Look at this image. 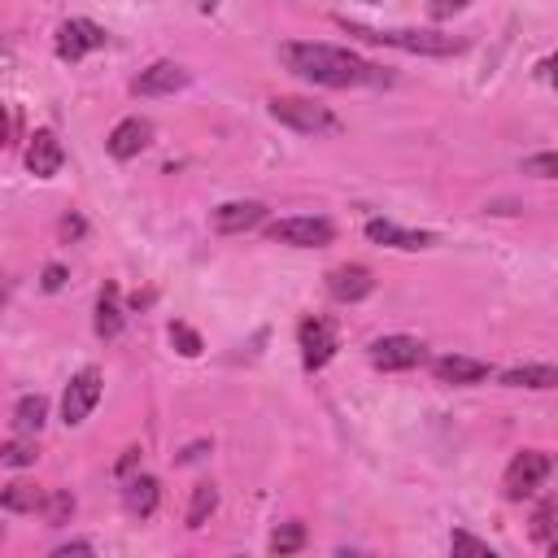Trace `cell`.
Segmentation results:
<instances>
[{
  "instance_id": "6da1fadb",
  "label": "cell",
  "mask_w": 558,
  "mask_h": 558,
  "mask_svg": "<svg viewBox=\"0 0 558 558\" xmlns=\"http://www.w3.org/2000/svg\"><path fill=\"white\" fill-rule=\"evenodd\" d=\"M279 62H284L293 75L319 84V88H389L393 75L350 49L337 45H315V40H293L279 49Z\"/></svg>"
},
{
  "instance_id": "7a4b0ae2",
  "label": "cell",
  "mask_w": 558,
  "mask_h": 558,
  "mask_svg": "<svg viewBox=\"0 0 558 558\" xmlns=\"http://www.w3.org/2000/svg\"><path fill=\"white\" fill-rule=\"evenodd\" d=\"M341 27L350 36H363L367 45H389V49L423 53V58H449V53L467 49L462 36H441V31H371V27H358V23H345V18H341Z\"/></svg>"
},
{
  "instance_id": "3957f363",
  "label": "cell",
  "mask_w": 558,
  "mask_h": 558,
  "mask_svg": "<svg viewBox=\"0 0 558 558\" xmlns=\"http://www.w3.org/2000/svg\"><path fill=\"white\" fill-rule=\"evenodd\" d=\"M270 118L279 127L297 131V136H341V118L328 105L306 101V97H275L270 101Z\"/></svg>"
},
{
  "instance_id": "277c9868",
  "label": "cell",
  "mask_w": 558,
  "mask_h": 558,
  "mask_svg": "<svg viewBox=\"0 0 558 558\" xmlns=\"http://www.w3.org/2000/svg\"><path fill=\"white\" fill-rule=\"evenodd\" d=\"M549 471H554V458H549L545 449H519V454L510 458L506 475H502L506 502H528V497L549 480Z\"/></svg>"
},
{
  "instance_id": "5b68a950",
  "label": "cell",
  "mask_w": 558,
  "mask_h": 558,
  "mask_svg": "<svg viewBox=\"0 0 558 558\" xmlns=\"http://www.w3.org/2000/svg\"><path fill=\"white\" fill-rule=\"evenodd\" d=\"M266 240L275 244H289V249H324L337 240V227L328 218H315V214H293V218H279L266 227Z\"/></svg>"
},
{
  "instance_id": "8992f818",
  "label": "cell",
  "mask_w": 558,
  "mask_h": 558,
  "mask_svg": "<svg viewBox=\"0 0 558 558\" xmlns=\"http://www.w3.org/2000/svg\"><path fill=\"white\" fill-rule=\"evenodd\" d=\"M105 45H110V36H105L101 23H92V18H66V23L58 27L53 53L75 66V62H84L88 53H97V49H105Z\"/></svg>"
},
{
  "instance_id": "52a82bcc",
  "label": "cell",
  "mask_w": 558,
  "mask_h": 558,
  "mask_svg": "<svg viewBox=\"0 0 558 558\" xmlns=\"http://www.w3.org/2000/svg\"><path fill=\"white\" fill-rule=\"evenodd\" d=\"M101 393H105V380H101L97 367H84L79 376H71V384H66V393H62V423H66V428H79V423L97 410Z\"/></svg>"
},
{
  "instance_id": "ba28073f",
  "label": "cell",
  "mask_w": 558,
  "mask_h": 558,
  "mask_svg": "<svg viewBox=\"0 0 558 558\" xmlns=\"http://www.w3.org/2000/svg\"><path fill=\"white\" fill-rule=\"evenodd\" d=\"M297 350H302V367H306V371H324V367L337 358L341 337H337V328H332L328 319H302V328H297Z\"/></svg>"
},
{
  "instance_id": "9c48e42d",
  "label": "cell",
  "mask_w": 558,
  "mask_h": 558,
  "mask_svg": "<svg viewBox=\"0 0 558 558\" xmlns=\"http://www.w3.org/2000/svg\"><path fill=\"white\" fill-rule=\"evenodd\" d=\"M367 358L376 371H415L428 358V350L415 337H380V341H371Z\"/></svg>"
},
{
  "instance_id": "30bf717a",
  "label": "cell",
  "mask_w": 558,
  "mask_h": 558,
  "mask_svg": "<svg viewBox=\"0 0 558 558\" xmlns=\"http://www.w3.org/2000/svg\"><path fill=\"white\" fill-rule=\"evenodd\" d=\"M328 293H332V302H341V306L367 302V297L376 293V275H371L363 262H345V266L328 270Z\"/></svg>"
},
{
  "instance_id": "8fae6325",
  "label": "cell",
  "mask_w": 558,
  "mask_h": 558,
  "mask_svg": "<svg viewBox=\"0 0 558 558\" xmlns=\"http://www.w3.org/2000/svg\"><path fill=\"white\" fill-rule=\"evenodd\" d=\"M192 84V75L179 66V62H153L149 71H140L136 79H131V92L136 97H175V92H183Z\"/></svg>"
},
{
  "instance_id": "7c38bea8",
  "label": "cell",
  "mask_w": 558,
  "mask_h": 558,
  "mask_svg": "<svg viewBox=\"0 0 558 558\" xmlns=\"http://www.w3.org/2000/svg\"><path fill=\"white\" fill-rule=\"evenodd\" d=\"M62 166H66V149H62L58 131L53 127H40L31 136V144H27V170L36 179H53V175H62Z\"/></svg>"
},
{
  "instance_id": "4fadbf2b",
  "label": "cell",
  "mask_w": 558,
  "mask_h": 558,
  "mask_svg": "<svg viewBox=\"0 0 558 558\" xmlns=\"http://www.w3.org/2000/svg\"><path fill=\"white\" fill-rule=\"evenodd\" d=\"M432 376H436V384L471 389V384H484V380L493 376V367L480 363V358H467V354H445V358L432 363Z\"/></svg>"
},
{
  "instance_id": "5bb4252c",
  "label": "cell",
  "mask_w": 558,
  "mask_h": 558,
  "mask_svg": "<svg viewBox=\"0 0 558 558\" xmlns=\"http://www.w3.org/2000/svg\"><path fill=\"white\" fill-rule=\"evenodd\" d=\"M149 144H153V123H149V118H123V123L110 131V140H105L110 157H118V162L140 157Z\"/></svg>"
},
{
  "instance_id": "9a60e30c",
  "label": "cell",
  "mask_w": 558,
  "mask_h": 558,
  "mask_svg": "<svg viewBox=\"0 0 558 558\" xmlns=\"http://www.w3.org/2000/svg\"><path fill=\"white\" fill-rule=\"evenodd\" d=\"M367 240L371 244H384V249H402V253H415V249H432L436 244L432 231H406V227H397L389 218H371L367 223Z\"/></svg>"
},
{
  "instance_id": "2e32d148",
  "label": "cell",
  "mask_w": 558,
  "mask_h": 558,
  "mask_svg": "<svg viewBox=\"0 0 558 558\" xmlns=\"http://www.w3.org/2000/svg\"><path fill=\"white\" fill-rule=\"evenodd\" d=\"M257 223H266V205L262 201H227V205L214 210V231H223V236L253 231Z\"/></svg>"
},
{
  "instance_id": "e0dca14e",
  "label": "cell",
  "mask_w": 558,
  "mask_h": 558,
  "mask_svg": "<svg viewBox=\"0 0 558 558\" xmlns=\"http://www.w3.org/2000/svg\"><path fill=\"white\" fill-rule=\"evenodd\" d=\"M123 324H127V315H123V293H118V284H105V289L97 293V337H101V341H114V337L123 332Z\"/></svg>"
},
{
  "instance_id": "ac0fdd59",
  "label": "cell",
  "mask_w": 558,
  "mask_h": 558,
  "mask_svg": "<svg viewBox=\"0 0 558 558\" xmlns=\"http://www.w3.org/2000/svg\"><path fill=\"white\" fill-rule=\"evenodd\" d=\"M162 502V484L153 475H127V489H123V506L136 515V519H149Z\"/></svg>"
},
{
  "instance_id": "d6986e66",
  "label": "cell",
  "mask_w": 558,
  "mask_h": 558,
  "mask_svg": "<svg viewBox=\"0 0 558 558\" xmlns=\"http://www.w3.org/2000/svg\"><path fill=\"white\" fill-rule=\"evenodd\" d=\"M0 506L14 510V515H36L45 506V489L40 484H27V480H14L0 489Z\"/></svg>"
},
{
  "instance_id": "ffe728a7",
  "label": "cell",
  "mask_w": 558,
  "mask_h": 558,
  "mask_svg": "<svg viewBox=\"0 0 558 558\" xmlns=\"http://www.w3.org/2000/svg\"><path fill=\"white\" fill-rule=\"evenodd\" d=\"M502 384H506V389H554V384H558V371H554L549 363H528V367L502 371Z\"/></svg>"
},
{
  "instance_id": "44dd1931",
  "label": "cell",
  "mask_w": 558,
  "mask_h": 558,
  "mask_svg": "<svg viewBox=\"0 0 558 558\" xmlns=\"http://www.w3.org/2000/svg\"><path fill=\"white\" fill-rule=\"evenodd\" d=\"M45 423H49V402H45L40 393H31V397H23V402L14 406V428H18L23 436L40 432Z\"/></svg>"
},
{
  "instance_id": "7402d4cb",
  "label": "cell",
  "mask_w": 558,
  "mask_h": 558,
  "mask_svg": "<svg viewBox=\"0 0 558 558\" xmlns=\"http://www.w3.org/2000/svg\"><path fill=\"white\" fill-rule=\"evenodd\" d=\"M214 510H218V489H214L210 480H201V484L192 489V502H188V528H201Z\"/></svg>"
},
{
  "instance_id": "603a6c76",
  "label": "cell",
  "mask_w": 558,
  "mask_h": 558,
  "mask_svg": "<svg viewBox=\"0 0 558 558\" xmlns=\"http://www.w3.org/2000/svg\"><path fill=\"white\" fill-rule=\"evenodd\" d=\"M558 502L554 497H545L536 510H532V541L536 545H545V549H554V532H558Z\"/></svg>"
},
{
  "instance_id": "cb8c5ba5",
  "label": "cell",
  "mask_w": 558,
  "mask_h": 558,
  "mask_svg": "<svg viewBox=\"0 0 558 558\" xmlns=\"http://www.w3.org/2000/svg\"><path fill=\"white\" fill-rule=\"evenodd\" d=\"M40 515H45L53 528H62V523H71V515H75V497H71L66 489H53V493H45Z\"/></svg>"
},
{
  "instance_id": "d4e9b609",
  "label": "cell",
  "mask_w": 558,
  "mask_h": 558,
  "mask_svg": "<svg viewBox=\"0 0 558 558\" xmlns=\"http://www.w3.org/2000/svg\"><path fill=\"white\" fill-rule=\"evenodd\" d=\"M306 545V528L293 519V523H279L275 532H270V554H297Z\"/></svg>"
},
{
  "instance_id": "484cf974",
  "label": "cell",
  "mask_w": 558,
  "mask_h": 558,
  "mask_svg": "<svg viewBox=\"0 0 558 558\" xmlns=\"http://www.w3.org/2000/svg\"><path fill=\"white\" fill-rule=\"evenodd\" d=\"M449 549H454V558H493V549H489V541H480V536H471V532H462V528H454L449 532Z\"/></svg>"
},
{
  "instance_id": "4316f807",
  "label": "cell",
  "mask_w": 558,
  "mask_h": 558,
  "mask_svg": "<svg viewBox=\"0 0 558 558\" xmlns=\"http://www.w3.org/2000/svg\"><path fill=\"white\" fill-rule=\"evenodd\" d=\"M170 345H175L183 358H201V350H205L201 332H196V328H188V324H170Z\"/></svg>"
},
{
  "instance_id": "83f0119b",
  "label": "cell",
  "mask_w": 558,
  "mask_h": 558,
  "mask_svg": "<svg viewBox=\"0 0 558 558\" xmlns=\"http://www.w3.org/2000/svg\"><path fill=\"white\" fill-rule=\"evenodd\" d=\"M36 458H40L36 441H10V445H0V462H5V467H36Z\"/></svg>"
},
{
  "instance_id": "f1b7e54d",
  "label": "cell",
  "mask_w": 558,
  "mask_h": 558,
  "mask_svg": "<svg viewBox=\"0 0 558 558\" xmlns=\"http://www.w3.org/2000/svg\"><path fill=\"white\" fill-rule=\"evenodd\" d=\"M523 175L554 179V175H558V157H554V153H532V157H523Z\"/></svg>"
},
{
  "instance_id": "f546056e",
  "label": "cell",
  "mask_w": 558,
  "mask_h": 558,
  "mask_svg": "<svg viewBox=\"0 0 558 558\" xmlns=\"http://www.w3.org/2000/svg\"><path fill=\"white\" fill-rule=\"evenodd\" d=\"M45 293H58V289H66V266L62 262H53V266H45Z\"/></svg>"
},
{
  "instance_id": "4dcf8cb0",
  "label": "cell",
  "mask_w": 558,
  "mask_h": 558,
  "mask_svg": "<svg viewBox=\"0 0 558 558\" xmlns=\"http://www.w3.org/2000/svg\"><path fill=\"white\" fill-rule=\"evenodd\" d=\"M10 136H14V110H10L5 101H0V149L10 144Z\"/></svg>"
},
{
  "instance_id": "1f68e13d",
  "label": "cell",
  "mask_w": 558,
  "mask_h": 558,
  "mask_svg": "<svg viewBox=\"0 0 558 558\" xmlns=\"http://www.w3.org/2000/svg\"><path fill=\"white\" fill-rule=\"evenodd\" d=\"M136 467H140V449H123V458H118V467H114V471H118V475L127 480V475H131Z\"/></svg>"
},
{
  "instance_id": "d6a6232c",
  "label": "cell",
  "mask_w": 558,
  "mask_h": 558,
  "mask_svg": "<svg viewBox=\"0 0 558 558\" xmlns=\"http://www.w3.org/2000/svg\"><path fill=\"white\" fill-rule=\"evenodd\" d=\"M66 554H97V545L92 541H71V545H58L53 549V558H66Z\"/></svg>"
},
{
  "instance_id": "836d02e7",
  "label": "cell",
  "mask_w": 558,
  "mask_h": 558,
  "mask_svg": "<svg viewBox=\"0 0 558 558\" xmlns=\"http://www.w3.org/2000/svg\"><path fill=\"white\" fill-rule=\"evenodd\" d=\"M462 5H467V0H436L432 14H436V18H449V14H458Z\"/></svg>"
},
{
  "instance_id": "e575fe53",
  "label": "cell",
  "mask_w": 558,
  "mask_h": 558,
  "mask_svg": "<svg viewBox=\"0 0 558 558\" xmlns=\"http://www.w3.org/2000/svg\"><path fill=\"white\" fill-rule=\"evenodd\" d=\"M62 236H84V223L79 218H62Z\"/></svg>"
},
{
  "instance_id": "d590c367",
  "label": "cell",
  "mask_w": 558,
  "mask_h": 558,
  "mask_svg": "<svg viewBox=\"0 0 558 558\" xmlns=\"http://www.w3.org/2000/svg\"><path fill=\"white\" fill-rule=\"evenodd\" d=\"M371 5H376V0H371Z\"/></svg>"
}]
</instances>
